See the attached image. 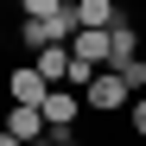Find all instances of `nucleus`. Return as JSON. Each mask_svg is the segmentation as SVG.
<instances>
[{"label": "nucleus", "instance_id": "f257e3e1", "mask_svg": "<svg viewBox=\"0 0 146 146\" xmlns=\"http://www.w3.org/2000/svg\"><path fill=\"white\" fill-rule=\"evenodd\" d=\"M127 102H133V89H127L121 70H95V83L83 89V108H89V114H121Z\"/></svg>", "mask_w": 146, "mask_h": 146}, {"label": "nucleus", "instance_id": "f03ea898", "mask_svg": "<svg viewBox=\"0 0 146 146\" xmlns=\"http://www.w3.org/2000/svg\"><path fill=\"white\" fill-rule=\"evenodd\" d=\"M38 108H44V127H51V133H70L76 114H83V95H76V89H51Z\"/></svg>", "mask_w": 146, "mask_h": 146}, {"label": "nucleus", "instance_id": "7ed1b4c3", "mask_svg": "<svg viewBox=\"0 0 146 146\" xmlns=\"http://www.w3.org/2000/svg\"><path fill=\"white\" fill-rule=\"evenodd\" d=\"M133 57H140V26H133L127 13H121L114 26H108V70H121V64H133Z\"/></svg>", "mask_w": 146, "mask_h": 146}, {"label": "nucleus", "instance_id": "20e7f679", "mask_svg": "<svg viewBox=\"0 0 146 146\" xmlns=\"http://www.w3.org/2000/svg\"><path fill=\"white\" fill-rule=\"evenodd\" d=\"M0 127H7L19 146H32V140H44V133H51V127H44V108H19V102L0 114Z\"/></svg>", "mask_w": 146, "mask_h": 146}, {"label": "nucleus", "instance_id": "39448f33", "mask_svg": "<svg viewBox=\"0 0 146 146\" xmlns=\"http://www.w3.org/2000/svg\"><path fill=\"white\" fill-rule=\"evenodd\" d=\"M7 95H13V102H19V108H38V102H44V95H51V83H44V76H38V70H32V64H19V70H13V76H7Z\"/></svg>", "mask_w": 146, "mask_h": 146}, {"label": "nucleus", "instance_id": "423d86ee", "mask_svg": "<svg viewBox=\"0 0 146 146\" xmlns=\"http://www.w3.org/2000/svg\"><path fill=\"white\" fill-rule=\"evenodd\" d=\"M70 57H76V64H89V70H108V32H76V38H70Z\"/></svg>", "mask_w": 146, "mask_h": 146}, {"label": "nucleus", "instance_id": "0eeeda50", "mask_svg": "<svg viewBox=\"0 0 146 146\" xmlns=\"http://www.w3.org/2000/svg\"><path fill=\"white\" fill-rule=\"evenodd\" d=\"M70 64H76V57H70V44H51V51H38V57H32V70H38L51 89H64V83H70Z\"/></svg>", "mask_w": 146, "mask_h": 146}, {"label": "nucleus", "instance_id": "6e6552de", "mask_svg": "<svg viewBox=\"0 0 146 146\" xmlns=\"http://www.w3.org/2000/svg\"><path fill=\"white\" fill-rule=\"evenodd\" d=\"M70 7V0H19V13H26V19H57Z\"/></svg>", "mask_w": 146, "mask_h": 146}, {"label": "nucleus", "instance_id": "1a4fd4ad", "mask_svg": "<svg viewBox=\"0 0 146 146\" xmlns=\"http://www.w3.org/2000/svg\"><path fill=\"white\" fill-rule=\"evenodd\" d=\"M121 76H127V89L140 95V89H146V57H133V64H121Z\"/></svg>", "mask_w": 146, "mask_h": 146}, {"label": "nucleus", "instance_id": "9d476101", "mask_svg": "<svg viewBox=\"0 0 146 146\" xmlns=\"http://www.w3.org/2000/svg\"><path fill=\"white\" fill-rule=\"evenodd\" d=\"M133 133L146 140V95H140V102H133Z\"/></svg>", "mask_w": 146, "mask_h": 146}, {"label": "nucleus", "instance_id": "9b49d317", "mask_svg": "<svg viewBox=\"0 0 146 146\" xmlns=\"http://www.w3.org/2000/svg\"><path fill=\"white\" fill-rule=\"evenodd\" d=\"M51 140H57V146H76V140H70V133H51Z\"/></svg>", "mask_w": 146, "mask_h": 146}, {"label": "nucleus", "instance_id": "f8f14e48", "mask_svg": "<svg viewBox=\"0 0 146 146\" xmlns=\"http://www.w3.org/2000/svg\"><path fill=\"white\" fill-rule=\"evenodd\" d=\"M0 146H19V140H13V133H0Z\"/></svg>", "mask_w": 146, "mask_h": 146}, {"label": "nucleus", "instance_id": "ddd939ff", "mask_svg": "<svg viewBox=\"0 0 146 146\" xmlns=\"http://www.w3.org/2000/svg\"><path fill=\"white\" fill-rule=\"evenodd\" d=\"M32 146H57V140H51V133H44V140H32Z\"/></svg>", "mask_w": 146, "mask_h": 146}, {"label": "nucleus", "instance_id": "4468645a", "mask_svg": "<svg viewBox=\"0 0 146 146\" xmlns=\"http://www.w3.org/2000/svg\"><path fill=\"white\" fill-rule=\"evenodd\" d=\"M0 133H7V127H0Z\"/></svg>", "mask_w": 146, "mask_h": 146}]
</instances>
